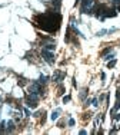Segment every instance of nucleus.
I'll list each match as a JSON object with an SVG mask.
<instances>
[{
  "mask_svg": "<svg viewBox=\"0 0 120 135\" xmlns=\"http://www.w3.org/2000/svg\"><path fill=\"white\" fill-rule=\"evenodd\" d=\"M33 22L39 29H42L44 32L56 33L60 29V25H61V15L57 10H47L44 13L36 15Z\"/></svg>",
  "mask_w": 120,
  "mask_h": 135,
  "instance_id": "f257e3e1",
  "label": "nucleus"
},
{
  "mask_svg": "<svg viewBox=\"0 0 120 135\" xmlns=\"http://www.w3.org/2000/svg\"><path fill=\"white\" fill-rule=\"evenodd\" d=\"M29 92L32 95H37V96H43L44 95V86H43L39 81H34L33 84L30 85V89Z\"/></svg>",
  "mask_w": 120,
  "mask_h": 135,
  "instance_id": "f03ea898",
  "label": "nucleus"
},
{
  "mask_svg": "<svg viewBox=\"0 0 120 135\" xmlns=\"http://www.w3.org/2000/svg\"><path fill=\"white\" fill-rule=\"evenodd\" d=\"M26 105H27L29 108H32V109L37 108V105H39V96L29 93V95L26 96Z\"/></svg>",
  "mask_w": 120,
  "mask_h": 135,
  "instance_id": "7ed1b4c3",
  "label": "nucleus"
},
{
  "mask_svg": "<svg viewBox=\"0 0 120 135\" xmlns=\"http://www.w3.org/2000/svg\"><path fill=\"white\" fill-rule=\"evenodd\" d=\"M42 56H43V59L46 60L47 63H50V65L54 63V53H53L51 51H47V49L43 48L42 49Z\"/></svg>",
  "mask_w": 120,
  "mask_h": 135,
  "instance_id": "20e7f679",
  "label": "nucleus"
},
{
  "mask_svg": "<svg viewBox=\"0 0 120 135\" xmlns=\"http://www.w3.org/2000/svg\"><path fill=\"white\" fill-rule=\"evenodd\" d=\"M64 76H66L64 72H61V70H56L54 75H53V81H54V82H61V81L64 79Z\"/></svg>",
  "mask_w": 120,
  "mask_h": 135,
  "instance_id": "39448f33",
  "label": "nucleus"
},
{
  "mask_svg": "<svg viewBox=\"0 0 120 135\" xmlns=\"http://www.w3.org/2000/svg\"><path fill=\"white\" fill-rule=\"evenodd\" d=\"M6 125H7V127H6V132H7V134H10V132L14 131V122H13V121H9Z\"/></svg>",
  "mask_w": 120,
  "mask_h": 135,
  "instance_id": "423d86ee",
  "label": "nucleus"
},
{
  "mask_svg": "<svg viewBox=\"0 0 120 135\" xmlns=\"http://www.w3.org/2000/svg\"><path fill=\"white\" fill-rule=\"evenodd\" d=\"M60 4H61V0H53V1H51V6L56 7L57 12H59V9H60Z\"/></svg>",
  "mask_w": 120,
  "mask_h": 135,
  "instance_id": "0eeeda50",
  "label": "nucleus"
},
{
  "mask_svg": "<svg viewBox=\"0 0 120 135\" xmlns=\"http://www.w3.org/2000/svg\"><path fill=\"white\" fill-rule=\"evenodd\" d=\"M47 81H49V78H47V76H44V75H40V78H39V82H40V84H42L43 86H44V85L47 84Z\"/></svg>",
  "mask_w": 120,
  "mask_h": 135,
  "instance_id": "6e6552de",
  "label": "nucleus"
},
{
  "mask_svg": "<svg viewBox=\"0 0 120 135\" xmlns=\"http://www.w3.org/2000/svg\"><path fill=\"white\" fill-rule=\"evenodd\" d=\"M43 48H44V49H47V51H54V49H56V45H54V43H49V45H44V46H43Z\"/></svg>",
  "mask_w": 120,
  "mask_h": 135,
  "instance_id": "1a4fd4ad",
  "label": "nucleus"
},
{
  "mask_svg": "<svg viewBox=\"0 0 120 135\" xmlns=\"http://www.w3.org/2000/svg\"><path fill=\"white\" fill-rule=\"evenodd\" d=\"M17 84L20 85V86H24L26 85V79L23 76H17Z\"/></svg>",
  "mask_w": 120,
  "mask_h": 135,
  "instance_id": "9d476101",
  "label": "nucleus"
},
{
  "mask_svg": "<svg viewBox=\"0 0 120 135\" xmlns=\"http://www.w3.org/2000/svg\"><path fill=\"white\" fill-rule=\"evenodd\" d=\"M59 115H60V109H56L53 114H51V119H53V121H56V119L59 118Z\"/></svg>",
  "mask_w": 120,
  "mask_h": 135,
  "instance_id": "9b49d317",
  "label": "nucleus"
},
{
  "mask_svg": "<svg viewBox=\"0 0 120 135\" xmlns=\"http://www.w3.org/2000/svg\"><path fill=\"white\" fill-rule=\"evenodd\" d=\"M111 51H113V48H111V46H110V48H106V49L102 52V56H106V55H107L109 52H111Z\"/></svg>",
  "mask_w": 120,
  "mask_h": 135,
  "instance_id": "f8f14e48",
  "label": "nucleus"
},
{
  "mask_svg": "<svg viewBox=\"0 0 120 135\" xmlns=\"http://www.w3.org/2000/svg\"><path fill=\"white\" fill-rule=\"evenodd\" d=\"M114 66H116V59H111L110 62L107 63V68L110 69V68H114Z\"/></svg>",
  "mask_w": 120,
  "mask_h": 135,
  "instance_id": "ddd939ff",
  "label": "nucleus"
},
{
  "mask_svg": "<svg viewBox=\"0 0 120 135\" xmlns=\"http://www.w3.org/2000/svg\"><path fill=\"white\" fill-rule=\"evenodd\" d=\"M103 59L106 60V62H107V60H110V59H114V53H111V55H107V56H103Z\"/></svg>",
  "mask_w": 120,
  "mask_h": 135,
  "instance_id": "4468645a",
  "label": "nucleus"
},
{
  "mask_svg": "<svg viewBox=\"0 0 120 135\" xmlns=\"http://www.w3.org/2000/svg\"><path fill=\"white\" fill-rule=\"evenodd\" d=\"M117 109H120V98L116 101V105H114V108H113V111H114V112H116Z\"/></svg>",
  "mask_w": 120,
  "mask_h": 135,
  "instance_id": "2eb2a0df",
  "label": "nucleus"
},
{
  "mask_svg": "<svg viewBox=\"0 0 120 135\" xmlns=\"http://www.w3.org/2000/svg\"><path fill=\"white\" fill-rule=\"evenodd\" d=\"M86 96H87V89H83L82 93H80V99H84Z\"/></svg>",
  "mask_w": 120,
  "mask_h": 135,
  "instance_id": "dca6fc26",
  "label": "nucleus"
},
{
  "mask_svg": "<svg viewBox=\"0 0 120 135\" xmlns=\"http://www.w3.org/2000/svg\"><path fill=\"white\" fill-rule=\"evenodd\" d=\"M106 33H107V30H104V29H103V30H100V32H97L96 36H99V37H100V36H104Z\"/></svg>",
  "mask_w": 120,
  "mask_h": 135,
  "instance_id": "f3484780",
  "label": "nucleus"
},
{
  "mask_svg": "<svg viewBox=\"0 0 120 135\" xmlns=\"http://www.w3.org/2000/svg\"><path fill=\"white\" fill-rule=\"evenodd\" d=\"M69 127H74V119L73 118L69 119Z\"/></svg>",
  "mask_w": 120,
  "mask_h": 135,
  "instance_id": "a211bd4d",
  "label": "nucleus"
},
{
  "mask_svg": "<svg viewBox=\"0 0 120 135\" xmlns=\"http://www.w3.org/2000/svg\"><path fill=\"white\" fill-rule=\"evenodd\" d=\"M70 101V95H66V96H63V102H69Z\"/></svg>",
  "mask_w": 120,
  "mask_h": 135,
  "instance_id": "6ab92c4d",
  "label": "nucleus"
},
{
  "mask_svg": "<svg viewBox=\"0 0 120 135\" xmlns=\"http://www.w3.org/2000/svg\"><path fill=\"white\" fill-rule=\"evenodd\" d=\"M92 102H93V105H94V106H99V103H97V99H96V98H94V99H93Z\"/></svg>",
  "mask_w": 120,
  "mask_h": 135,
  "instance_id": "aec40b11",
  "label": "nucleus"
},
{
  "mask_svg": "<svg viewBox=\"0 0 120 135\" xmlns=\"http://www.w3.org/2000/svg\"><path fill=\"white\" fill-rule=\"evenodd\" d=\"M86 134H87V132H86L84 129H82V131H80V135H86Z\"/></svg>",
  "mask_w": 120,
  "mask_h": 135,
  "instance_id": "412c9836",
  "label": "nucleus"
},
{
  "mask_svg": "<svg viewBox=\"0 0 120 135\" xmlns=\"http://www.w3.org/2000/svg\"><path fill=\"white\" fill-rule=\"evenodd\" d=\"M116 10H117V12H120V3L117 4V6H116Z\"/></svg>",
  "mask_w": 120,
  "mask_h": 135,
  "instance_id": "4be33fe9",
  "label": "nucleus"
}]
</instances>
